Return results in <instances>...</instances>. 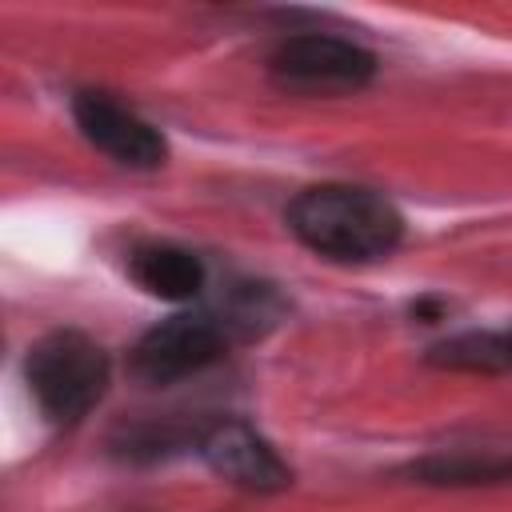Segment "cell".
I'll list each match as a JSON object with an SVG mask.
<instances>
[{"mask_svg":"<svg viewBox=\"0 0 512 512\" xmlns=\"http://www.w3.org/2000/svg\"><path fill=\"white\" fill-rule=\"evenodd\" d=\"M72 120L92 148H100L108 160H116L124 168L152 172L168 160L164 136L144 116H136L120 100H112L108 92H76L72 96Z\"/></svg>","mask_w":512,"mask_h":512,"instance_id":"5b68a950","label":"cell"},{"mask_svg":"<svg viewBox=\"0 0 512 512\" xmlns=\"http://www.w3.org/2000/svg\"><path fill=\"white\" fill-rule=\"evenodd\" d=\"M196 444L204 464L244 492H280L292 484V468L248 420H216Z\"/></svg>","mask_w":512,"mask_h":512,"instance_id":"8992f818","label":"cell"},{"mask_svg":"<svg viewBox=\"0 0 512 512\" xmlns=\"http://www.w3.org/2000/svg\"><path fill=\"white\" fill-rule=\"evenodd\" d=\"M428 364L452 368V372H512V328H488V332H460L428 348Z\"/></svg>","mask_w":512,"mask_h":512,"instance_id":"9c48e42d","label":"cell"},{"mask_svg":"<svg viewBox=\"0 0 512 512\" xmlns=\"http://www.w3.org/2000/svg\"><path fill=\"white\" fill-rule=\"evenodd\" d=\"M128 272L148 296L172 300V304L196 300L204 292V280H208L204 260L188 248H176V244H140V248H132Z\"/></svg>","mask_w":512,"mask_h":512,"instance_id":"52a82bcc","label":"cell"},{"mask_svg":"<svg viewBox=\"0 0 512 512\" xmlns=\"http://www.w3.org/2000/svg\"><path fill=\"white\" fill-rule=\"evenodd\" d=\"M108 376H112L108 352L76 328H56L40 336L24 360L28 392L40 416L56 428L80 424L108 392Z\"/></svg>","mask_w":512,"mask_h":512,"instance_id":"7a4b0ae2","label":"cell"},{"mask_svg":"<svg viewBox=\"0 0 512 512\" xmlns=\"http://www.w3.org/2000/svg\"><path fill=\"white\" fill-rule=\"evenodd\" d=\"M292 236L340 264L384 260L404 240L400 208L360 184H312L288 204Z\"/></svg>","mask_w":512,"mask_h":512,"instance_id":"6da1fadb","label":"cell"},{"mask_svg":"<svg viewBox=\"0 0 512 512\" xmlns=\"http://www.w3.org/2000/svg\"><path fill=\"white\" fill-rule=\"evenodd\" d=\"M420 484H440V488H464V484H504L512 480V452H492V448H452V452H432L408 468Z\"/></svg>","mask_w":512,"mask_h":512,"instance_id":"ba28073f","label":"cell"},{"mask_svg":"<svg viewBox=\"0 0 512 512\" xmlns=\"http://www.w3.org/2000/svg\"><path fill=\"white\" fill-rule=\"evenodd\" d=\"M268 72L284 92L332 96L364 88L376 76V56L344 36L300 32L276 44V52L268 56Z\"/></svg>","mask_w":512,"mask_h":512,"instance_id":"277c9868","label":"cell"},{"mask_svg":"<svg viewBox=\"0 0 512 512\" xmlns=\"http://www.w3.org/2000/svg\"><path fill=\"white\" fill-rule=\"evenodd\" d=\"M228 340H232V332L216 308L176 312L136 340L128 368L144 384H176V380L196 376L208 364H216L224 356Z\"/></svg>","mask_w":512,"mask_h":512,"instance_id":"3957f363","label":"cell"}]
</instances>
